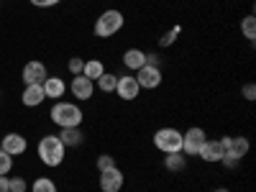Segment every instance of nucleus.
Here are the masks:
<instances>
[{"mask_svg":"<svg viewBox=\"0 0 256 192\" xmlns=\"http://www.w3.org/2000/svg\"><path fill=\"white\" fill-rule=\"evenodd\" d=\"M136 82H138L141 90H156L159 84H162V70L144 64V67L136 72Z\"/></svg>","mask_w":256,"mask_h":192,"instance_id":"nucleus-6","label":"nucleus"},{"mask_svg":"<svg viewBox=\"0 0 256 192\" xmlns=\"http://www.w3.org/2000/svg\"><path fill=\"white\" fill-rule=\"evenodd\" d=\"M154 146L164 154H177L182 152V134L177 128H159L154 134Z\"/></svg>","mask_w":256,"mask_h":192,"instance_id":"nucleus-4","label":"nucleus"},{"mask_svg":"<svg viewBox=\"0 0 256 192\" xmlns=\"http://www.w3.org/2000/svg\"><path fill=\"white\" fill-rule=\"evenodd\" d=\"M248 148H251V144H248L246 136H230V148H228V152L238 154V156L244 159V156L248 154Z\"/></svg>","mask_w":256,"mask_h":192,"instance_id":"nucleus-19","label":"nucleus"},{"mask_svg":"<svg viewBox=\"0 0 256 192\" xmlns=\"http://www.w3.org/2000/svg\"><path fill=\"white\" fill-rule=\"evenodd\" d=\"M123 182H126V177H123V172H120L118 166L100 172V190L102 192H120L123 190Z\"/></svg>","mask_w":256,"mask_h":192,"instance_id":"nucleus-8","label":"nucleus"},{"mask_svg":"<svg viewBox=\"0 0 256 192\" xmlns=\"http://www.w3.org/2000/svg\"><path fill=\"white\" fill-rule=\"evenodd\" d=\"M82 131L80 128H62L59 131V141L64 144V146H80L82 144Z\"/></svg>","mask_w":256,"mask_h":192,"instance_id":"nucleus-17","label":"nucleus"},{"mask_svg":"<svg viewBox=\"0 0 256 192\" xmlns=\"http://www.w3.org/2000/svg\"><path fill=\"white\" fill-rule=\"evenodd\" d=\"M164 166L169 169V172H182V169L187 166V159H184L182 152H177V154H166V156H164Z\"/></svg>","mask_w":256,"mask_h":192,"instance_id":"nucleus-18","label":"nucleus"},{"mask_svg":"<svg viewBox=\"0 0 256 192\" xmlns=\"http://www.w3.org/2000/svg\"><path fill=\"white\" fill-rule=\"evenodd\" d=\"M28 184L24 177H8V192H26Z\"/></svg>","mask_w":256,"mask_h":192,"instance_id":"nucleus-25","label":"nucleus"},{"mask_svg":"<svg viewBox=\"0 0 256 192\" xmlns=\"http://www.w3.org/2000/svg\"><path fill=\"white\" fill-rule=\"evenodd\" d=\"M64 152H67V146L59 141V136H44L38 141V159L44 162L46 166H59L64 162Z\"/></svg>","mask_w":256,"mask_h":192,"instance_id":"nucleus-3","label":"nucleus"},{"mask_svg":"<svg viewBox=\"0 0 256 192\" xmlns=\"http://www.w3.org/2000/svg\"><path fill=\"white\" fill-rule=\"evenodd\" d=\"M10 169H13V156L6 154L3 148H0V177H8Z\"/></svg>","mask_w":256,"mask_h":192,"instance_id":"nucleus-24","label":"nucleus"},{"mask_svg":"<svg viewBox=\"0 0 256 192\" xmlns=\"http://www.w3.org/2000/svg\"><path fill=\"white\" fill-rule=\"evenodd\" d=\"M49 118L59 126V128H80L82 123V110L77 102H67V100H56L49 110Z\"/></svg>","mask_w":256,"mask_h":192,"instance_id":"nucleus-1","label":"nucleus"},{"mask_svg":"<svg viewBox=\"0 0 256 192\" xmlns=\"http://www.w3.org/2000/svg\"><path fill=\"white\" fill-rule=\"evenodd\" d=\"M116 92H118V98H120V100L131 102V100H136V98H138L141 88H138L136 77H131V74H120V77H118V84H116Z\"/></svg>","mask_w":256,"mask_h":192,"instance_id":"nucleus-7","label":"nucleus"},{"mask_svg":"<svg viewBox=\"0 0 256 192\" xmlns=\"http://www.w3.org/2000/svg\"><path fill=\"white\" fill-rule=\"evenodd\" d=\"M0 192H8V177H0Z\"/></svg>","mask_w":256,"mask_h":192,"instance_id":"nucleus-32","label":"nucleus"},{"mask_svg":"<svg viewBox=\"0 0 256 192\" xmlns=\"http://www.w3.org/2000/svg\"><path fill=\"white\" fill-rule=\"evenodd\" d=\"M0 148H3L6 154H10V156H20L28 148V141L20 134H6L3 138H0Z\"/></svg>","mask_w":256,"mask_h":192,"instance_id":"nucleus-9","label":"nucleus"},{"mask_svg":"<svg viewBox=\"0 0 256 192\" xmlns=\"http://www.w3.org/2000/svg\"><path fill=\"white\" fill-rule=\"evenodd\" d=\"M180 34H182V26H172V28H169L162 38H159V46L162 49H166V46H172L174 44V41L180 38Z\"/></svg>","mask_w":256,"mask_h":192,"instance_id":"nucleus-21","label":"nucleus"},{"mask_svg":"<svg viewBox=\"0 0 256 192\" xmlns=\"http://www.w3.org/2000/svg\"><path fill=\"white\" fill-rule=\"evenodd\" d=\"M82 74L88 77V80H92V82H98V80L105 74V64H102L100 59H90V62H84Z\"/></svg>","mask_w":256,"mask_h":192,"instance_id":"nucleus-16","label":"nucleus"},{"mask_svg":"<svg viewBox=\"0 0 256 192\" xmlns=\"http://www.w3.org/2000/svg\"><path fill=\"white\" fill-rule=\"evenodd\" d=\"M67 67H70V72L77 77V74H82V70H84V59H80V56H72Z\"/></svg>","mask_w":256,"mask_h":192,"instance_id":"nucleus-28","label":"nucleus"},{"mask_svg":"<svg viewBox=\"0 0 256 192\" xmlns=\"http://www.w3.org/2000/svg\"><path fill=\"white\" fill-rule=\"evenodd\" d=\"M31 192H56V184H54V180H49V177H38V180L34 182Z\"/></svg>","mask_w":256,"mask_h":192,"instance_id":"nucleus-23","label":"nucleus"},{"mask_svg":"<svg viewBox=\"0 0 256 192\" xmlns=\"http://www.w3.org/2000/svg\"><path fill=\"white\" fill-rule=\"evenodd\" d=\"M146 64H148V67H159V64H162V56H159L156 52H148V54H146Z\"/></svg>","mask_w":256,"mask_h":192,"instance_id":"nucleus-31","label":"nucleus"},{"mask_svg":"<svg viewBox=\"0 0 256 192\" xmlns=\"http://www.w3.org/2000/svg\"><path fill=\"white\" fill-rule=\"evenodd\" d=\"M241 92H244V98L251 102V100H256V84L254 82H246L244 88H241Z\"/></svg>","mask_w":256,"mask_h":192,"instance_id":"nucleus-29","label":"nucleus"},{"mask_svg":"<svg viewBox=\"0 0 256 192\" xmlns=\"http://www.w3.org/2000/svg\"><path fill=\"white\" fill-rule=\"evenodd\" d=\"M241 34H244L248 41L256 38V18H254V16H246V18L241 20Z\"/></svg>","mask_w":256,"mask_h":192,"instance_id":"nucleus-22","label":"nucleus"},{"mask_svg":"<svg viewBox=\"0 0 256 192\" xmlns=\"http://www.w3.org/2000/svg\"><path fill=\"white\" fill-rule=\"evenodd\" d=\"M205 141H208V136H205V131L202 128H190L187 134H182V154L184 156H198L200 154V148L205 146Z\"/></svg>","mask_w":256,"mask_h":192,"instance_id":"nucleus-5","label":"nucleus"},{"mask_svg":"<svg viewBox=\"0 0 256 192\" xmlns=\"http://www.w3.org/2000/svg\"><path fill=\"white\" fill-rule=\"evenodd\" d=\"M31 6H36V8H52V6H56V3H62V0H28Z\"/></svg>","mask_w":256,"mask_h":192,"instance_id":"nucleus-30","label":"nucleus"},{"mask_svg":"<svg viewBox=\"0 0 256 192\" xmlns=\"http://www.w3.org/2000/svg\"><path fill=\"white\" fill-rule=\"evenodd\" d=\"M116 84H118V74L105 72V74L98 80V90H100V92H116Z\"/></svg>","mask_w":256,"mask_h":192,"instance_id":"nucleus-20","label":"nucleus"},{"mask_svg":"<svg viewBox=\"0 0 256 192\" xmlns=\"http://www.w3.org/2000/svg\"><path fill=\"white\" fill-rule=\"evenodd\" d=\"M220 164H223L226 169H236V166L241 164V156H238V154H233V152H226L223 159H220Z\"/></svg>","mask_w":256,"mask_h":192,"instance_id":"nucleus-26","label":"nucleus"},{"mask_svg":"<svg viewBox=\"0 0 256 192\" xmlns=\"http://www.w3.org/2000/svg\"><path fill=\"white\" fill-rule=\"evenodd\" d=\"M44 92H46V98H62L64 92H67V84H64V80H59V77H46L44 82Z\"/></svg>","mask_w":256,"mask_h":192,"instance_id":"nucleus-15","label":"nucleus"},{"mask_svg":"<svg viewBox=\"0 0 256 192\" xmlns=\"http://www.w3.org/2000/svg\"><path fill=\"white\" fill-rule=\"evenodd\" d=\"M212 192H230L228 187H218V190H212Z\"/></svg>","mask_w":256,"mask_h":192,"instance_id":"nucleus-33","label":"nucleus"},{"mask_svg":"<svg viewBox=\"0 0 256 192\" xmlns=\"http://www.w3.org/2000/svg\"><path fill=\"white\" fill-rule=\"evenodd\" d=\"M123 64H126V70L138 72L144 64H146V52H141V49H126V54H123Z\"/></svg>","mask_w":256,"mask_h":192,"instance_id":"nucleus-14","label":"nucleus"},{"mask_svg":"<svg viewBox=\"0 0 256 192\" xmlns=\"http://www.w3.org/2000/svg\"><path fill=\"white\" fill-rule=\"evenodd\" d=\"M20 100H24L26 108H36V105H41L46 100V92H44V84H26L24 95H20Z\"/></svg>","mask_w":256,"mask_h":192,"instance_id":"nucleus-12","label":"nucleus"},{"mask_svg":"<svg viewBox=\"0 0 256 192\" xmlns=\"http://www.w3.org/2000/svg\"><path fill=\"white\" fill-rule=\"evenodd\" d=\"M24 82L26 84H41L49 74H46V67H44V62H28L26 67H24Z\"/></svg>","mask_w":256,"mask_h":192,"instance_id":"nucleus-11","label":"nucleus"},{"mask_svg":"<svg viewBox=\"0 0 256 192\" xmlns=\"http://www.w3.org/2000/svg\"><path fill=\"white\" fill-rule=\"evenodd\" d=\"M116 166V159L110 154H100L98 156V172H105V169H113Z\"/></svg>","mask_w":256,"mask_h":192,"instance_id":"nucleus-27","label":"nucleus"},{"mask_svg":"<svg viewBox=\"0 0 256 192\" xmlns=\"http://www.w3.org/2000/svg\"><path fill=\"white\" fill-rule=\"evenodd\" d=\"M123 24H126L123 13L118 8H108V10H102L95 20V36L98 38H110L123 28Z\"/></svg>","mask_w":256,"mask_h":192,"instance_id":"nucleus-2","label":"nucleus"},{"mask_svg":"<svg viewBox=\"0 0 256 192\" xmlns=\"http://www.w3.org/2000/svg\"><path fill=\"white\" fill-rule=\"evenodd\" d=\"M70 90H72V95H74L77 100H90L92 92H95V82L88 80L84 74H77V77H72V82H70Z\"/></svg>","mask_w":256,"mask_h":192,"instance_id":"nucleus-10","label":"nucleus"},{"mask_svg":"<svg viewBox=\"0 0 256 192\" xmlns=\"http://www.w3.org/2000/svg\"><path fill=\"white\" fill-rule=\"evenodd\" d=\"M223 146H220V141H205V146L200 148V159L202 162H208V164H216V162H220L223 159Z\"/></svg>","mask_w":256,"mask_h":192,"instance_id":"nucleus-13","label":"nucleus"}]
</instances>
